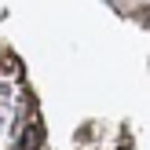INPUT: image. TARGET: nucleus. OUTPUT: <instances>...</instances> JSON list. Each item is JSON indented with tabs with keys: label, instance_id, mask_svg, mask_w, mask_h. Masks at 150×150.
<instances>
[{
	"label": "nucleus",
	"instance_id": "1",
	"mask_svg": "<svg viewBox=\"0 0 150 150\" xmlns=\"http://www.w3.org/2000/svg\"><path fill=\"white\" fill-rule=\"evenodd\" d=\"M18 146H22V150H37V146H40V128H29L26 136H22Z\"/></svg>",
	"mask_w": 150,
	"mask_h": 150
}]
</instances>
